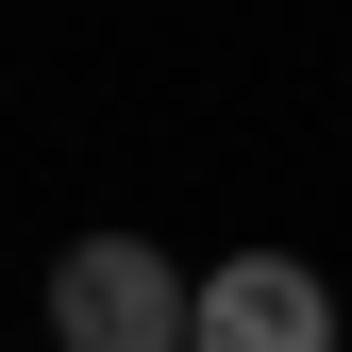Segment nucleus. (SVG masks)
I'll use <instances>...</instances> for the list:
<instances>
[{"label":"nucleus","mask_w":352,"mask_h":352,"mask_svg":"<svg viewBox=\"0 0 352 352\" xmlns=\"http://www.w3.org/2000/svg\"><path fill=\"white\" fill-rule=\"evenodd\" d=\"M51 352H185L168 235H67L51 252Z\"/></svg>","instance_id":"obj_1"},{"label":"nucleus","mask_w":352,"mask_h":352,"mask_svg":"<svg viewBox=\"0 0 352 352\" xmlns=\"http://www.w3.org/2000/svg\"><path fill=\"white\" fill-rule=\"evenodd\" d=\"M185 352H352V319L302 252H218L185 269Z\"/></svg>","instance_id":"obj_2"}]
</instances>
